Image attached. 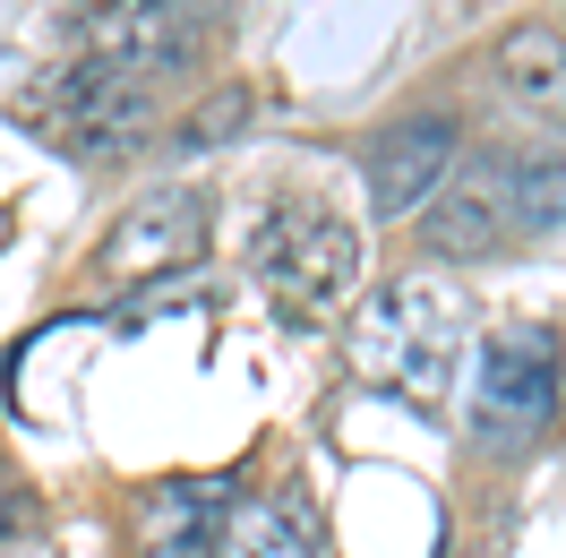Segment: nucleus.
<instances>
[{
	"label": "nucleus",
	"instance_id": "f257e3e1",
	"mask_svg": "<svg viewBox=\"0 0 566 558\" xmlns=\"http://www.w3.org/2000/svg\"><path fill=\"white\" fill-rule=\"evenodd\" d=\"M344 352H353V379L438 413L455 395V361H463V292L455 283H421V276L378 283L353 310V344Z\"/></svg>",
	"mask_w": 566,
	"mask_h": 558
},
{
	"label": "nucleus",
	"instance_id": "f03ea898",
	"mask_svg": "<svg viewBox=\"0 0 566 558\" xmlns=\"http://www.w3.org/2000/svg\"><path fill=\"white\" fill-rule=\"evenodd\" d=\"M369 276V241L326 207H283L249 241V283L266 292L283 327H344Z\"/></svg>",
	"mask_w": 566,
	"mask_h": 558
},
{
	"label": "nucleus",
	"instance_id": "7ed1b4c3",
	"mask_svg": "<svg viewBox=\"0 0 566 558\" xmlns=\"http://www.w3.org/2000/svg\"><path fill=\"white\" fill-rule=\"evenodd\" d=\"M18 112L61 155H86V164L138 155L155 138V86H138L120 70H95V61H70V70H43L35 86H18Z\"/></svg>",
	"mask_w": 566,
	"mask_h": 558
},
{
	"label": "nucleus",
	"instance_id": "20e7f679",
	"mask_svg": "<svg viewBox=\"0 0 566 558\" xmlns=\"http://www.w3.org/2000/svg\"><path fill=\"white\" fill-rule=\"evenodd\" d=\"M558 335L549 327H497L472 361V438L490 455H524L558 421Z\"/></svg>",
	"mask_w": 566,
	"mask_h": 558
},
{
	"label": "nucleus",
	"instance_id": "39448f33",
	"mask_svg": "<svg viewBox=\"0 0 566 558\" xmlns=\"http://www.w3.org/2000/svg\"><path fill=\"white\" fill-rule=\"evenodd\" d=\"M207 232H214V198L198 180H164L146 189L138 207H120V224L104 232L95 267L112 283H146V276H172V267H198L207 258Z\"/></svg>",
	"mask_w": 566,
	"mask_h": 558
},
{
	"label": "nucleus",
	"instance_id": "423d86ee",
	"mask_svg": "<svg viewBox=\"0 0 566 558\" xmlns=\"http://www.w3.org/2000/svg\"><path fill=\"white\" fill-rule=\"evenodd\" d=\"M77 52L95 70H120L138 86H155V78H180L198 61V27L180 18L172 0H95L77 18Z\"/></svg>",
	"mask_w": 566,
	"mask_h": 558
},
{
	"label": "nucleus",
	"instance_id": "0eeeda50",
	"mask_svg": "<svg viewBox=\"0 0 566 558\" xmlns=\"http://www.w3.org/2000/svg\"><path fill=\"white\" fill-rule=\"evenodd\" d=\"M455 112H412V121H395L369 138V207L378 215H421L447 180H455Z\"/></svg>",
	"mask_w": 566,
	"mask_h": 558
},
{
	"label": "nucleus",
	"instance_id": "6e6552de",
	"mask_svg": "<svg viewBox=\"0 0 566 558\" xmlns=\"http://www.w3.org/2000/svg\"><path fill=\"white\" fill-rule=\"evenodd\" d=\"M241 489L223 473H180L138 498V558H223Z\"/></svg>",
	"mask_w": 566,
	"mask_h": 558
},
{
	"label": "nucleus",
	"instance_id": "1a4fd4ad",
	"mask_svg": "<svg viewBox=\"0 0 566 558\" xmlns=\"http://www.w3.org/2000/svg\"><path fill=\"white\" fill-rule=\"evenodd\" d=\"M515 232H524V224H515L506 189H497V164H472L463 180H447L421 207V249L429 258H497Z\"/></svg>",
	"mask_w": 566,
	"mask_h": 558
},
{
	"label": "nucleus",
	"instance_id": "9d476101",
	"mask_svg": "<svg viewBox=\"0 0 566 558\" xmlns=\"http://www.w3.org/2000/svg\"><path fill=\"white\" fill-rule=\"evenodd\" d=\"M490 78H497V95L515 112H532V121H549V130H566V35L558 27H506L490 52Z\"/></svg>",
	"mask_w": 566,
	"mask_h": 558
},
{
	"label": "nucleus",
	"instance_id": "9b49d317",
	"mask_svg": "<svg viewBox=\"0 0 566 558\" xmlns=\"http://www.w3.org/2000/svg\"><path fill=\"white\" fill-rule=\"evenodd\" d=\"M326 550V516L310 489H249L232 507V533H223V558H318Z\"/></svg>",
	"mask_w": 566,
	"mask_h": 558
},
{
	"label": "nucleus",
	"instance_id": "f8f14e48",
	"mask_svg": "<svg viewBox=\"0 0 566 558\" xmlns=\"http://www.w3.org/2000/svg\"><path fill=\"white\" fill-rule=\"evenodd\" d=\"M490 164H497V189H506V207H515L524 232H541V224L566 215V130H549V138H532V146H506Z\"/></svg>",
	"mask_w": 566,
	"mask_h": 558
},
{
	"label": "nucleus",
	"instance_id": "ddd939ff",
	"mask_svg": "<svg viewBox=\"0 0 566 558\" xmlns=\"http://www.w3.org/2000/svg\"><path fill=\"white\" fill-rule=\"evenodd\" d=\"M241 121H249V95H241V86H223V95H207V104L172 130V155H214V146L241 130Z\"/></svg>",
	"mask_w": 566,
	"mask_h": 558
}]
</instances>
